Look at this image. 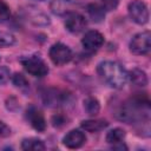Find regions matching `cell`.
<instances>
[{
  "mask_svg": "<svg viewBox=\"0 0 151 151\" xmlns=\"http://www.w3.org/2000/svg\"><path fill=\"white\" fill-rule=\"evenodd\" d=\"M98 74L112 88H122L127 81V71L119 63L112 60L100 63L98 65Z\"/></svg>",
  "mask_w": 151,
  "mask_h": 151,
  "instance_id": "obj_1",
  "label": "cell"
},
{
  "mask_svg": "<svg viewBox=\"0 0 151 151\" xmlns=\"http://www.w3.org/2000/svg\"><path fill=\"white\" fill-rule=\"evenodd\" d=\"M21 65L24 66V68L32 76L34 77H44L48 73V67L46 65V63L38 55H27V57H22L20 59Z\"/></svg>",
  "mask_w": 151,
  "mask_h": 151,
  "instance_id": "obj_2",
  "label": "cell"
},
{
  "mask_svg": "<svg viewBox=\"0 0 151 151\" xmlns=\"http://www.w3.org/2000/svg\"><path fill=\"white\" fill-rule=\"evenodd\" d=\"M151 50V33L149 31L136 34L130 41V51L137 55L147 54Z\"/></svg>",
  "mask_w": 151,
  "mask_h": 151,
  "instance_id": "obj_3",
  "label": "cell"
},
{
  "mask_svg": "<svg viewBox=\"0 0 151 151\" xmlns=\"http://www.w3.org/2000/svg\"><path fill=\"white\" fill-rule=\"evenodd\" d=\"M129 15L138 25H144L149 21V9L147 6L142 0H133L127 7Z\"/></svg>",
  "mask_w": 151,
  "mask_h": 151,
  "instance_id": "obj_4",
  "label": "cell"
},
{
  "mask_svg": "<svg viewBox=\"0 0 151 151\" xmlns=\"http://www.w3.org/2000/svg\"><path fill=\"white\" fill-rule=\"evenodd\" d=\"M72 57L73 54L71 48L65 44L57 42L52 45V47L50 48V58L55 65H65L72 59Z\"/></svg>",
  "mask_w": 151,
  "mask_h": 151,
  "instance_id": "obj_5",
  "label": "cell"
},
{
  "mask_svg": "<svg viewBox=\"0 0 151 151\" xmlns=\"http://www.w3.org/2000/svg\"><path fill=\"white\" fill-rule=\"evenodd\" d=\"M87 22H86V19L84 15L77 13V12H71L66 15V19H65V27L68 32L71 33H80L85 29Z\"/></svg>",
  "mask_w": 151,
  "mask_h": 151,
  "instance_id": "obj_6",
  "label": "cell"
},
{
  "mask_svg": "<svg viewBox=\"0 0 151 151\" xmlns=\"http://www.w3.org/2000/svg\"><path fill=\"white\" fill-rule=\"evenodd\" d=\"M81 44H83V47L86 51L94 52V51L99 50L103 46V44H104V37L98 31H88L83 37Z\"/></svg>",
  "mask_w": 151,
  "mask_h": 151,
  "instance_id": "obj_7",
  "label": "cell"
},
{
  "mask_svg": "<svg viewBox=\"0 0 151 151\" xmlns=\"http://www.w3.org/2000/svg\"><path fill=\"white\" fill-rule=\"evenodd\" d=\"M26 119L31 124V126L34 130L39 131V132H41V131H44L46 129V120H45L44 114L41 113V111L39 109H37L33 105L27 107V110H26Z\"/></svg>",
  "mask_w": 151,
  "mask_h": 151,
  "instance_id": "obj_8",
  "label": "cell"
},
{
  "mask_svg": "<svg viewBox=\"0 0 151 151\" xmlns=\"http://www.w3.org/2000/svg\"><path fill=\"white\" fill-rule=\"evenodd\" d=\"M86 142V136L80 130H72L63 138V144L68 149H78Z\"/></svg>",
  "mask_w": 151,
  "mask_h": 151,
  "instance_id": "obj_9",
  "label": "cell"
},
{
  "mask_svg": "<svg viewBox=\"0 0 151 151\" xmlns=\"http://www.w3.org/2000/svg\"><path fill=\"white\" fill-rule=\"evenodd\" d=\"M76 5L74 0H53L51 4V9L57 15H67L73 12Z\"/></svg>",
  "mask_w": 151,
  "mask_h": 151,
  "instance_id": "obj_10",
  "label": "cell"
},
{
  "mask_svg": "<svg viewBox=\"0 0 151 151\" xmlns=\"http://www.w3.org/2000/svg\"><path fill=\"white\" fill-rule=\"evenodd\" d=\"M109 123L104 119H88L81 123V127L87 132H98L107 127Z\"/></svg>",
  "mask_w": 151,
  "mask_h": 151,
  "instance_id": "obj_11",
  "label": "cell"
},
{
  "mask_svg": "<svg viewBox=\"0 0 151 151\" xmlns=\"http://www.w3.org/2000/svg\"><path fill=\"white\" fill-rule=\"evenodd\" d=\"M127 79L131 80L132 84L136 86H146L147 85V76L144 71L139 68H133L131 72H127Z\"/></svg>",
  "mask_w": 151,
  "mask_h": 151,
  "instance_id": "obj_12",
  "label": "cell"
},
{
  "mask_svg": "<svg viewBox=\"0 0 151 151\" xmlns=\"http://www.w3.org/2000/svg\"><path fill=\"white\" fill-rule=\"evenodd\" d=\"M86 12L90 19L94 22H100L105 17V9L99 4H90L86 7Z\"/></svg>",
  "mask_w": 151,
  "mask_h": 151,
  "instance_id": "obj_13",
  "label": "cell"
},
{
  "mask_svg": "<svg viewBox=\"0 0 151 151\" xmlns=\"http://www.w3.org/2000/svg\"><path fill=\"white\" fill-rule=\"evenodd\" d=\"M21 149L25 151H42L45 150V144L38 138H26L21 143Z\"/></svg>",
  "mask_w": 151,
  "mask_h": 151,
  "instance_id": "obj_14",
  "label": "cell"
},
{
  "mask_svg": "<svg viewBox=\"0 0 151 151\" xmlns=\"http://www.w3.org/2000/svg\"><path fill=\"white\" fill-rule=\"evenodd\" d=\"M125 131L120 127H116V129H112L107 132L106 134V142L109 144H119V143H123L124 138H125Z\"/></svg>",
  "mask_w": 151,
  "mask_h": 151,
  "instance_id": "obj_15",
  "label": "cell"
},
{
  "mask_svg": "<svg viewBox=\"0 0 151 151\" xmlns=\"http://www.w3.org/2000/svg\"><path fill=\"white\" fill-rule=\"evenodd\" d=\"M84 109H85L87 114L96 116V114H98V112L100 110V105H99V101L96 98L88 97L84 100Z\"/></svg>",
  "mask_w": 151,
  "mask_h": 151,
  "instance_id": "obj_16",
  "label": "cell"
},
{
  "mask_svg": "<svg viewBox=\"0 0 151 151\" xmlns=\"http://www.w3.org/2000/svg\"><path fill=\"white\" fill-rule=\"evenodd\" d=\"M12 81L13 84L19 87L20 90H26L28 88V80L26 79V77L21 73H15L13 77H12Z\"/></svg>",
  "mask_w": 151,
  "mask_h": 151,
  "instance_id": "obj_17",
  "label": "cell"
},
{
  "mask_svg": "<svg viewBox=\"0 0 151 151\" xmlns=\"http://www.w3.org/2000/svg\"><path fill=\"white\" fill-rule=\"evenodd\" d=\"M14 44V37L6 32H0V47L11 46Z\"/></svg>",
  "mask_w": 151,
  "mask_h": 151,
  "instance_id": "obj_18",
  "label": "cell"
},
{
  "mask_svg": "<svg viewBox=\"0 0 151 151\" xmlns=\"http://www.w3.org/2000/svg\"><path fill=\"white\" fill-rule=\"evenodd\" d=\"M9 15H11V11L8 5L0 0V22L6 21L9 18Z\"/></svg>",
  "mask_w": 151,
  "mask_h": 151,
  "instance_id": "obj_19",
  "label": "cell"
},
{
  "mask_svg": "<svg viewBox=\"0 0 151 151\" xmlns=\"http://www.w3.org/2000/svg\"><path fill=\"white\" fill-rule=\"evenodd\" d=\"M101 7L105 11H112L117 7L118 5V0H101Z\"/></svg>",
  "mask_w": 151,
  "mask_h": 151,
  "instance_id": "obj_20",
  "label": "cell"
},
{
  "mask_svg": "<svg viewBox=\"0 0 151 151\" xmlns=\"http://www.w3.org/2000/svg\"><path fill=\"white\" fill-rule=\"evenodd\" d=\"M9 79V71L7 67H0V85L5 84Z\"/></svg>",
  "mask_w": 151,
  "mask_h": 151,
  "instance_id": "obj_21",
  "label": "cell"
},
{
  "mask_svg": "<svg viewBox=\"0 0 151 151\" xmlns=\"http://www.w3.org/2000/svg\"><path fill=\"white\" fill-rule=\"evenodd\" d=\"M9 134H11V129L4 122H0V138L8 137Z\"/></svg>",
  "mask_w": 151,
  "mask_h": 151,
  "instance_id": "obj_22",
  "label": "cell"
},
{
  "mask_svg": "<svg viewBox=\"0 0 151 151\" xmlns=\"http://www.w3.org/2000/svg\"><path fill=\"white\" fill-rule=\"evenodd\" d=\"M64 123H65V119L61 118L60 116H54V117H53V125H54V126L63 125Z\"/></svg>",
  "mask_w": 151,
  "mask_h": 151,
  "instance_id": "obj_23",
  "label": "cell"
},
{
  "mask_svg": "<svg viewBox=\"0 0 151 151\" xmlns=\"http://www.w3.org/2000/svg\"><path fill=\"white\" fill-rule=\"evenodd\" d=\"M39 1H44V0H39Z\"/></svg>",
  "mask_w": 151,
  "mask_h": 151,
  "instance_id": "obj_24",
  "label": "cell"
}]
</instances>
